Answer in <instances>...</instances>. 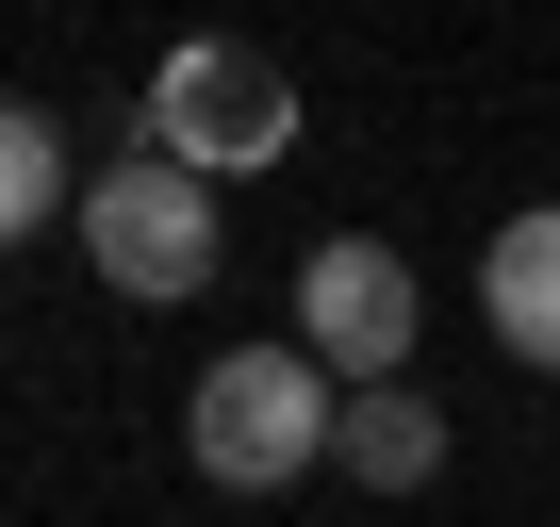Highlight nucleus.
<instances>
[{
	"instance_id": "nucleus-1",
	"label": "nucleus",
	"mask_w": 560,
	"mask_h": 527,
	"mask_svg": "<svg viewBox=\"0 0 560 527\" xmlns=\"http://www.w3.org/2000/svg\"><path fill=\"white\" fill-rule=\"evenodd\" d=\"M182 445H198V478H214V494H280V478H314V461L347 445V396H330V363H314V347H231V363L198 379Z\"/></svg>"
},
{
	"instance_id": "nucleus-2",
	"label": "nucleus",
	"mask_w": 560,
	"mask_h": 527,
	"mask_svg": "<svg viewBox=\"0 0 560 527\" xmlns=\"http://www.w3.org/2000/svg\"><path fill=\"white\" fill-rule=\"evenodd\" d=\"M149 149H165V165H198V181H247V165L298 149V83H280L247 34H198V50H165V67H149Z\"/></svg>"
},
{
	"instance_id": "nucleus-3",
	"label": "nucleus",
	"mask_w": 560,
	"mask_h": 527,
	"mask_svg": "<svg viewBox=\"0 0 560 527\" xmlns=\"http://www.w3.org/2000/svg\"><path fill=\"white\" fill-rule=\"evenodd\" d=\"M83 264H100L116 297H198V281H214V181L165 165V149L100 165V181H83Z\"/></svg>"
},
{
	"instance_id": "nucleus-4",
	"label": "nucleus",
	"mask_w": 560,
	"mask_h": 527,
	"mask_svg": "<svg viewBox=\"0 0 560 527\" xmlns=\"http://www.w3.org/2000/svg\"><path fill=\"white\" fill-rule=\"evenodd\" d=\"M298 347H314L347 396H380V379L412 363V264H396L380 231H330V247L298 264Z\"/></svg>"
},
{
	"instance_id": "nucleus-5",
	"label": "nucleus",
	"mask_w": 560,
	"mask_h": 527,
	"mask_svg": "<svg viewBox=\"0 0 560 527\" xmlns=\"http://www.w3.org/2000/svg\"><path fill=\"white\" fill-rule=\"evenodd\" d=\"M478 314H494V347H511V363H544V379H560V214H511V231L478 247Z\"/></svg>"
},
{
	"instance_id": "nucleus-6",
	"label": "nucleus",
	"mask_w": 560,
	"mask_h": 527,
	"mask_svg": "<svg viewBox=\"0 0 560 527\" xmlns=\"http://www.w3.org/2000/svg\"><path fill=\"white\" fill-rule=\"evenodd\" d=\"M429 461H445V412L429 396H347V478L363 494H412Z\"/></svg>"
},
{
	"instance_id": "nucleus-7",
	"label": "nucleus",
	"mask_w": 560,
	"mask_h": 527,
	"mask_svg": "<svg viewBox=\"0 0 560 527\" xmlns=\"http://www.w3.org/2000/svg\"><path fill=\"white\" fill-rule=\"evenodd\" d=\"M50 214H67V132H50L34 99H0V247L50 231Z\"/></svg>"
}]
</instances>
